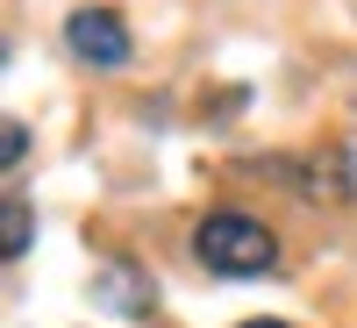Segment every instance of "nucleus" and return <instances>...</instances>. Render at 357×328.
<instances>
[{
  "mask_svg": "<svg viewBox=\"0 0 357 328\" xmlns=\"http://www.w3.org/2000/svg\"><path fill=\"white\" fill-rule=\"evenodd\" d=\"M22 150H29V129H22V122H8V164H22Z\"/></svg>",
  "mask_w": 357,
  "mask_h": 328,
  "instance_id": "4",
  "label": "nucleus"
},
{
  "mask_svg": "<svg viewBox=\"0 0 357 328\" xmlns=\"http://www.w3.org/2000/svg\"><path fill=\"white\" fill-rule=\"evenodd\" d=\"M65 43H72V57H86V65H100V72L129 65V29H122V15H107V8H79L65 22Z\"/></svg>",
  "mask_w": 357,
  "mask_h": 328,
  "instance_id": "2",
  "label": "nucleus"
},
{
  "mask_svg": "<svg viewBox=\"0 0 357 328\" xmlns=\"http://www.w3.org/2000/svg\"><path fill=\"white\" fill-rule=\"evenodd\" d=\"M8 257H22L29 250V207H22V193H8V243H0Z\"/></svg>",
  "mask_w": 357,
  "mask_h": 328,
  "instance_id": "3",
  "label": "nucleus"
},
{
  "mask_svg": "<svg viewBox=\"0 0 357 328\" xmlns=\"http://www.w3.org/2000/svg\"><path fill=\"white\" fill-rule=\"evenodd\" d=\"M193 257L222 279H257V272L279 264V235L264 221H250V214H207L193 228Z\"/></svg>",
  "mask_w": 357,
  "mask_h": 328,
  "instance_id": "1",
  "label": "nucleus"
},
{
  "mask_svg": "<svg viewBox=\"0 0 357 328\" xmlns=\"http://www.w3.org/2000/svg\"><path fill=\"white\" fill-rule=\"evenodd\" d=\"M243 328H286V321H243Z\"/></svg>",
  "mask_w": 357,
  "mask_h": 328,
  "instance_id": "5",
  "label": "nucleus"
}]
</instances>
